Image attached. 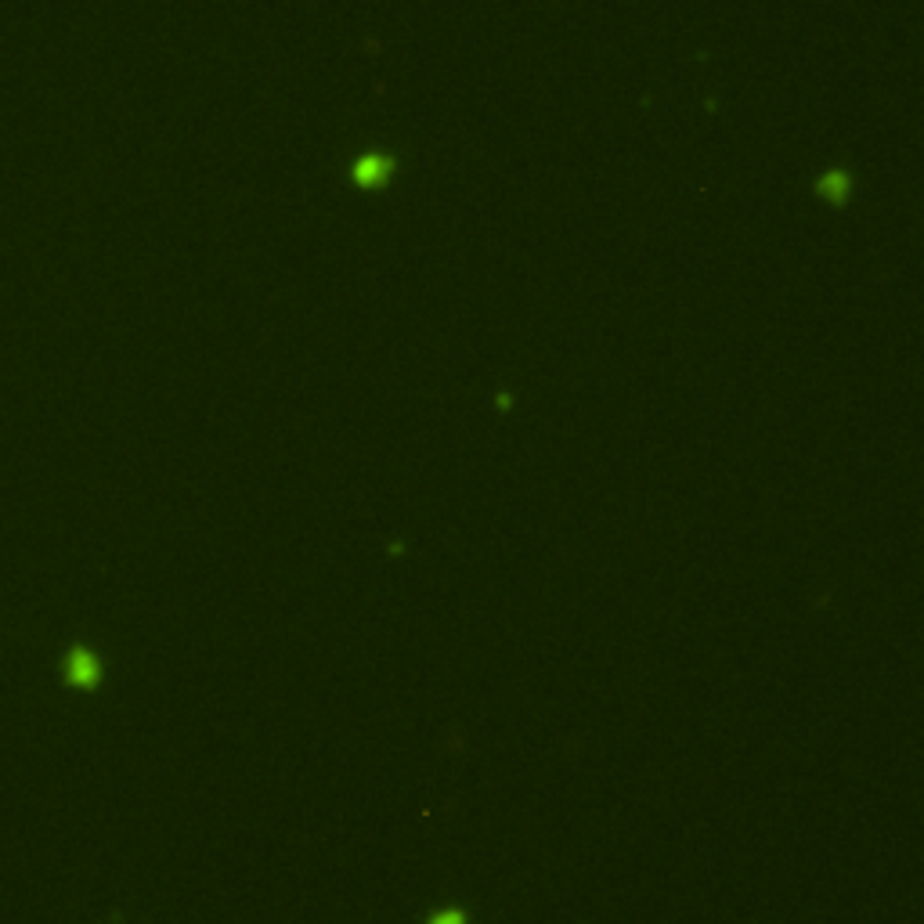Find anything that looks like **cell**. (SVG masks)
Listing matches in <instances>:
<instances>
[{"mask_svg":"<svg viewBox=\"0 0 924 924\" xmlns=\"http://www.w3.org/2000/svg\"><path fill=\"white\" fill-rule=\"evenodd\" d=\"M390 167H394V159H390V156L369 152L365 159H358V163H354V177H358V181H379V177L387 174Z\"/></svg>","mask_w":924,"mask_h":924,"instance_id":"obj_2","label":"cell"},{"mask_svg":"<svg viewBox=\"0 0 924 924\" xmlns=\"http://www.w3.org/2000/svg\"><path fill=\"white\" fill-rule=\"evenodd\" d=\"M62 679L69 686H80V690H94L102 683V657L84 643H73L62 657Z\"/></svg>","mask_w":924,"mask_h":924,"instance_id":"obj_1","label":"cell"},{"mask_svg":"<svg viewBox=\"0 0 924 924\" xmlns=\"http://www.w3.org/2000/svg\"><path fill=\"white\" fill-rule=\"evenodd\" d=\"M426 924H470V914L462 906H444V910L426 917Z\"/></svg>","mask_w":924,"mask_h":924,"instance_id":"obj_3","label":"cell"}]
</instances>
